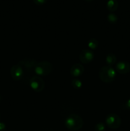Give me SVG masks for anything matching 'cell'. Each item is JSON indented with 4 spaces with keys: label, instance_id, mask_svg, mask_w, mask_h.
Instances as JSON below:
<instances>
[{
    "label": "cell",
    "instance_id": "18",
    "mask_svg": "<svg viewBox=\"0 0 130 131\" xmlns=\"http://www.w3.org/2000/svg\"><path fill=\"white\" fill-rule=\"evenodd\" d=\"M6 129V125L3 122H0V131H5Z\"/></svg>",
    "mask_w": 130,
    "mask_h": 131
},
{
    "label": "cell",
    "instance_id": "1",
    "mask_svg": "<svg viewBox=\"0 0 130 131\" xmlns=\"http://www.w3.org/2000/svg\"><path fill=\"white\" fill-rule=\"evenodd\" d=\"M64 125L71 131H78L82 128L84 121L82 117L76 114L73 113L68 115L64 120Z\"/></svg>",
    "mask_w": 130,
    "mask_h": 131
},
{
    "label": "cell",
    "instance_id": "8",
    "mask_svg": "<svg viewBox=\"0 0 130 131\" xmlns=\"http://www.w3.org/2000/svg\"><path fill=\"white\" fill-rule=\"evenodd\" d=\"M115 70L121 74H128L130 72V63L126 61H120L115 65Z\"/></svg>",
    "mask_w": 130,
    "mask_h": 131
},
{
    "label": "cell",
    "instance_id": "14",
    "mask_svg": "<svg viewBox=\"0 0 130 131\" xmlns=\"http://www.w3.org/2000/svg\"><path fill=\"white\" fill-rule=\"evenodd\" d=\"M107 20L111 24H115L118 20V17L113 13H110L107 15Z\"/></svg>",
    "mask_w": 130,
    "mask_h": 131
},
{
    "label": "cell",
    "instance_id": "21",
    "mask_svg": "<svg viewBox=\"0 0 130 131\" xmlns=\"http://www.w3.org/2000/svg\"><path fill=\"white\" fill-rule=\"evenodd\" d=\"M0 119H1V114H0Z\"/></svg>",
    "mask_w": 130,
    "mask_h": 131
},
{
    "label": "cell",
    "instance_id": "12",
    "mask_svg": "<svg viewBox=\"0 0 130 131\" xmlns=\"http://www.w3.org/2000/svg\"><path fill=\"white\" fill-rule=\"evenodd\" d=\"M105 61L107 65L112 67L114 64H115L116 61H117V57L114 54L109 53L106 56Z\"/></svg>",
    "mask_w": 130,
    "mask_h": 131
},
{
    "label": "cell",
    "instance_id": "20",
    "mask_svg": "<svg viewBox=\"0 0 130 131\" xmlns=\"http://www.w3.org/2000/svg\"><path fill=\"white\" fill-rule=\"evenodd\" d=\"M84 1H87V2H90V1H92L93 0H84Z\"/></svg>",
    "mask_w": 130,
    "mask_h": 131
},
{
    "label": "cell",
    "instance_id": "19",
    "mask_svg": "<svg viewBox=\"0 0 130 131\" xmlns=\"http://www.w3.org/2000/svg\"><path fill=\"white\" fill-rule=\"evenodd\" d=\"M125 107L127 110L130 111V99H129L127 101H126V104H125Z\"/></svg>",
    "mask_w": 130,
    "mask_h": 131
},
{
    "label": "cell",
    "instance_id": "17",
    "mask_svg": "<svg viewBox=\"0 0 130 131\" xmlns=\"http://www.w3.org/2000/svg\"><path fill=\"white\" fill-rule=\"evenodd\" d=\"M33 1L36 5H43L47 3V0H33Z\"/></svg>",
    "mask_w": 130,
    "mask_h": 131
},
{
    "label": "cell",
    "instance_id": "15",
    "mask_svg": "<svg viewBox=\"0 0 130 131\" xmlns=\"http://www.w3.org/2000/svg\"><path fill=\"white\" fill-rule=\"evenodd\" d=\"M71 85L75 89H80L82 86V83L80 79H73L71 81Z\"/></svg>",
    "mask_w": 130,
    "mask_h": 131
},
{
    "label": "cell",
    "instance_id": "2",
    "mask_svg": "<svg viewBox=\"0 0 130 131\" xmlns=\"http://www.w3.org/2000/svg\"><path fill=\"white\" fill-rule=\"evenodd\" d=\"M117 72L112 67L105 65L102 67L99 71V78L103 83H112L115 79Z\"/></svg>",
    "mask_w": 130,
    "mask_h": 131
},
{
    "label": "cell",
    "instance_id": "6",
    "mask_svg": "<svg viewBox=\"0 0 130 131\" xmlns=\"http://www.w3.org/2000/svg\"><path fill=\"white\" fill-rule=\"evenodd\" d=\"M79 59L84 64H87L92 62L94 59V51L90 49L82 50L79 55Z\"/></svg>",
    "mask_w": 130,
    "mask_h": 131
},
{
    "label": "cell",
    "instance_id": "10",
    "mask_svg": "<svg viewBox=\"0 0 130 131\" xmlns=\"http://www.w3.org/2000/svg\"><path fill=\"white\" fill-rule=\"evenodd\" d=\"M37 63H38V62L35 60L28 58L20 60L18 64H19L20 66L22 67L23 69L25 68V69H28V70H29V69L31 70L32 69H34Z\"/></svg>",
    "mask_w": 130,
    "mask_h": 131
},
{
    "label": "cell",
    "instance_id": "9",
    "mask_svg": "<svg viewBox=\"0 0 130 131\" xmlns=\"http://www.w3.org/2000/svg\"><path fill=\"white\" fill-rule=\"evenodd\" d=\"M84 70L85 69L82 65L80 63H76L71 66V67L70 68V72L71 76L74 78H78L82 75L83 73L84 72Z\"/></svg>",
    "mask_w": 130,
    "mask_h": 131
},
{
    "label": "cell",
    "instance_id": "4",
    "mask_svg": "<svg viewBox=\"0 0 130 131\" xmlns=\"http://www.w3.org/2000/svg\"><path fill=\"white\" fill-rule=\"evenodd\" d=\"M106 125L108 127L112 129H117L121 125V118L119 115L115 113H110L105 118Z\"/></svg>",
    "mask_w": 130,
    "mask_h": 131
},
{
    "label": "cell",
    "instance_id": "3",
    "mask_svg": "<svg viewBox=\"0 0 130 131\" xmlns=\"http://www.w3.org/2000/svg\"><path fill=\"white\" fill-rule=\"evenodd\" d=\"M34 72L38 76H47L52 71V65L48 61L38 62L34 69Z\"/></svg>",
    "mask_w": 130,
    "mask_h": 131
},
{
    "label": "cell",
    "instance_id": "13",
    "mask_svg": "<svg viewBox=\"0 0 130 131\" xmlns=\"http://www.w3.org/2000/svg\"><path fill=\"white\" fill-rule=\"evenodd\" d=\"M87 46L88 47H89V48L90 49V50H92V51L96 49L98 47V40H97V39H96V38H90V39L88 41Z\"/></svg>",
    "mask_w": 130,
    "mask_h": 131
},
{
    "label": "cell",
    "instance_id": "16",
    "mask_svg": "<svg viewBox=\"0 0 130 131\" xmlns=\"http://www.w3.org/2000/svg\"><path fill=\"white\" fill-rule=\"evenodd\" d=\"M106 125L103 122H99L94 127L95 131H105Z\"/></svg>",
    "mask_w": 130,
    "mask_h": 131
},
{
    "label": "cell",
    "instance_id": "5",
    "mask_svg": "<svg viewBox=\"0 0 130 131\" xmlns=\"http://www.w3.org/2000/svg\"><path fill=\"white\" fill-rule=\"evenodd\" d=\"M29 86L36 92H41L44 90L45 83L44 80L38 75L32 77L29 81Z\"/></svg>",
    "mask_w": 130,
    "mask_h": 131
},
{
    "label": "cell",
    "instance_id": "7",
    "mask_svg": "<svg viewBox=\"0 0 130 131\" xmlns=\"http://www.w3.org/2000/svg\"><path fill=\"white\" fill-rule=\"evenodd\" d=\"M10 73L13 79L19 81L22 79L24 76V69L19 64H16L11 67Z\"/></svg>",
    "mask_w": 130,
    "mask_h": 131
},
{
    "label": "cell",
    "instance_id": "11",
    "mask_svg": "<svg viewBox=\"0 0 130 131\" xmlns=\"http://www.w3.org/2000/svg\"><path fill=\"white\" fill-rule=\"evenodd\" d=\"M119 6L118 1L117 0H108L107 3V8L111 13L114 12L117 10Z\"/></svg>",
    "mask_w": 130,
    "mask_h": 131
}]
</instances>
